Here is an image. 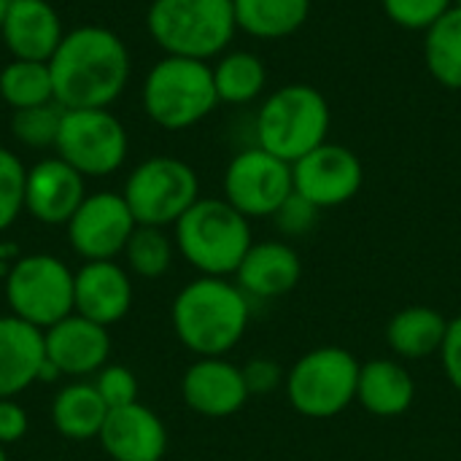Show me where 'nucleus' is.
I'll list each match as a JSON object with an SVG mask.
<instances>
[{
	"mask_svg": "<svg viewBox=\"0 0 461 461\" xmlns=\"http://www.w3.org/2000/svg\"><path fill=\"white\" fill-rule=\"evenodd\" d=\"M30 429V419H27V411L14 400H0V446H14L19 440H24Z\"/></svg>",
	"mask_w": 461,
	"mask_h": 461,
	"instance_id": "obj_36",
	"label": "nucleus"
},
{
	"mask_svg": "<svg viewBox=\"0 0 461 461\" xmlns=\"http://www.w3.org/2000/svg\"><path fill=\"white\" fill-rule=\"evenodd\" d=\"M73 286L76 273H70L62 259L30 254L11 265L5 276V303L11 316L46 332L73 313Z\"/></svg>",
	"mask_w": 461,
	"mask_h": 461,
	"instance_id": "obj_8",
	"label": "nucleus"
},
{
	"mask_svg": "<svg viewBox=\"0 0 461 461\" xmlns=\"http://www.w3.org/2000/svg\"><path fill=\"white\" fill-rule=\"evenodd\" d=\"M454 5H456V8H461V0H454Z\"/></svg>",
	"mask_w": 461,
	"mask_h": 461,
	"instance_id": "obj_40",
	"label": "nucleus"
},
{
	"mask_svg": "<svg viewBox=\"0 0 461 461\" xmlns=\"http://www.w3.org/2000/svg\"><path fill=\"white\" fill-rule=\"evenodd\" d=\"M319 216H321V211L313 203H308L305 197H300L297 192H292L284 200V205L276 211L273 219H276V227L281 230V235H286V238H303V235H308L319 224Z\"/></svg>",
	"mask_w": 461,
	"mask_h": 461,
	"instance_id": "obj_34",
	"label": "nucleus"
},
{
	"mask_svg": "<svg viewBox=\"0 0 461 461\" xmlns=\"http://www.w3.org/2000/svg\"><path fill=\"white\" fill-rule=\"evenodd\" d=\"M0 461H8V456H5V448L0 446Z\"/></svg>",
	"mask_w": 461,
	"mask_h": 461,
	"instance_id": "obj_39",
	"label": "nucleus"
},
{
	"mask_svg": "<svg viewBox=\"0 0 461 461\" xmlns=\"http://www.w3.org/2000/svg\"><path fill=\"white\" fill-rule=\"evenodd\" d=\"M181 397L189 411L205 419H230L251 397L243 370L224 357H200L181 378Z\"/></svg>",
	"mask_w": 461,
	"mask_h": 461,
	"instance_id": "obj_14",
	"label": "nucleus"
},
{
	"mask_svg": "<svg viewBox=\"0 0 461 461\" xmlns=\"http://www.w3.org/2000/svg\"><path fill=\"white\" fill-rule=\"evenodd\" d=\"M49 68L57 103L108 108L130 81V51L113 30L86 24L65 32Z\"/></svg>",
	"mask_w": 461,
	"mask_h": 461,
	"instance_id": "obj_1",
	"label": "nucleus"
},
{
	"mask_svg": "<svg viewBox=\"0 0 461 461\" xmlns=\"http://www.w3.org/2000/svg\"><path fill=\"white\" fill-rule=\"evenodd\" d=\"M332 127V108L327 97L303 81L273 89L254 119L257 146L281 157L284 162H297L316 146L327 143Z\"/></svg>",
	"mask_w": 461,
	"mask_h": 461,
	"instance_id": "obj_4",
	"label": "nucleus"
},
{
	"mask_svg": "<svg viewBox=\"0 0 461 461\" xmlns=\"http://www.w3.org/2000/svg\"><path fill=\"white\" fill-rule=\"evenodd\" d=\"M216 105L213 68L203 59L165 54L143 81V111L162 130H189L211 116Z\"/></svg>",
	"mask_w": 461,
	"mask_h": 461,
	"instance_id": "obj_6",
	"label": "nucleus"
},
{
	"mask_svg": "<svg viewBox=\"0 0 461 461\" xmlns=\"http://www.w3.org/2000/svg\"><path fill=\"white\" fill-rule=\"evenodd\" d=\"M122 194L138 224L165 230L200 200V181L189 162L151 157L130 173Z\"/></svg>",
	"mask_w": 461,
	"mask_h": 461,
	"instance_id": "obj_9",
	"label": "nucleus"
},
{
	"mask_svg": "<svg viewBox=\"0 0 461 461\" xmlns=\"http://www.w3.org/2000/svg\"><path fill=\"white\" fill-rule=\"evenodd\" d=\"M65 105L51 100L11 113V135L27 149H54L65 119Z\"/></svg>",
	"mask_w": 461,
	"mask_h": 461,
	"instance_id": "obj_30",
	"label": "nucleus"
},
{
	"mask_svg": "<svg viewBox=\"0 0 461 461\" xmlns=\"http://www.w3.org/2000/svg\"><path fill=\"white\" fill-rule=\"evenodd\" d=\"M11 3H14V0H0V30H3V24H5V16H8V11H11Z\"/></svg>",
	"mask_w": 461,
	"mask_h": 461,
	"instance_id": "obj_38",
	"label": "nucleus"
},
{
	"mask_svg": "<svg viewBox=\"0 0 461 461\" xmlns=\"http://www.w3.org/2000/svg\"><path fill=\"white\" fill-rule=\"evenodd\" d=\"M173 251H176V240H170L162 227L138 224L132 238L127 240L124 257L130 273L140 278H162L173 265Z\"/></svg>",
	"mask_w": 461,
	"mask_h": 461,
	"instance_id": "obj_29",
	"label": "nucleus"
},
{
	"mask_svg": "<svg viewBox=\"0 0 461 461\" xmlns=\"http://www.w3.org/2000/svg\"><path fill=\"white\" fill-rule=\"evenodd\" d=\"M27 170L11 149L0 146V232H5L24 211Z\"/></svg>",
	"mask_w": 461,
	"mask_h": 461,
	"instance_id": "obj_31",
	"label": "nucleus"
},
{
	"mask_svg": "<svg viewBox=\"0 0 461 461\" xmlns=\"http://www.w3.org/2000/svg\"><path fill=\"white\" fill-rule=\"evenodd\" d=\"M238 30L259 41L294 35L311 19V0H232Z\"/></svg>",
	"mask_w": 461,
	"mask_h": 461,
	"instance_id": "obj_25",
	"label": "nucleus"
},
{
	"mask_svg": "<svg viewBox=\"0 0 461 461\" xmlns=\"http://www.w3.org/2000/svg\"><path fill=\"white\" fill-rule=\"evenodd\" d=\"M0 97L14 111L57 100L49 62L11 59L8 65H3L0 68Z\"/></svg>",
	"mask_w": 461,
	"mask_h": 461,
	"instance_id": "obj_28",
	"label": "nucleus"
},
{
	"mask_svg": "<svg viewBox=\"0 0 461 461\" xmlns=\"http://www.w3.org/2000/svg\"><path fill=\"white\" fill-rule=\"evenodd\" d=\"M240 370H243V381H246L249 397H265V394H273L276 389H281V386L286 384V373H284V367H281L276 359H267V357L249 359Z\"/></svg>",
	"mask_w": 461,
	"mask_h": 461,
	"instance_id": "obj_35",
	"label": "nucleus"
},
{
	"mask_svg": "<svg viewBox=\"0 0 461 461\" xmlns=\"http://www.w3.org/2000/svg\"><path fill=\"white\" fill-rule=\"evenodd\" d=\"M46 362L43 332L16 316H0V400L27 392Z\"/></svg>",
	"mask_w": 461,
	"mask_h": 461,
	"instance_id": "obj_21",
	"label": "nucleus"
},
{
	"mask_svg": "<svg viewBox=\"0 0 461 461\" xmlns=\"http://www.w3.org/2000/svg\"><path fill=\"white\" fill-rule=\"evenodd\" d=\"M54 149L84 178H103L124 165L130 138L108 108H68Z\"/></svg>",
	"mask_w": 461,
	"mask_h": 461,
	"instance_id": "obj_10",
	"label": "nucleus"
},
{
	"mask_svg": "<svg viewBox=\"0 0 461 461\" xmlns=\"http://www.w3.org/2000/svg\"><path fill=\"white\" fill-rule=\"evenodd\" d=\"M84 181L86 178L65 159L59 157L41 159L27 170L24 211L46 227L68 224L86 197Z\"/></svg>",
	"mask_w": 461,
	"mask_h": 461,
	"instance_id": "obj_15",
	"label": "nucleus"
},
{
	"mask_svg": "<svg viewBox=\"0 0 461 461\" xmlns=\"http://www.w3.org/2000/svg\"><path fill=\"white\" fill-rule=\"evenodd\" d=\"M46 359L59 370V375L84 378L97 375L111 357L108 327H100L78 313L57 321L43 332Z\"/></svg>",
	"mask_w": 461,
	"mask_h": 461,
	"instance_id": "obj_16",
	"label": "nucleus"
},
{
	"mask_svg": "<svg viewBox=\"0 0 461 461\" xmlns=\"http://www.w3.org/2000/svg\"><path fill=\"white\" fill-rule=\"evenodd\" d=\"M132 308V281L130 273L113 259L105 262H84L76 273L73 286V313L111 327L119 324Z\"/></svg>",
	"mask_w": 461,
	"mask_h": 461,
	"instance_id": "obj_18",
	"label": "nucleus"
},
{
	"mask_svg": "<svg viewBox=\"0 0 461 461\" xmlns=\"http://www.w3.org/2000/svg\"><path fill=\"white\" fill-rule=\"evenodd\" d=\"M149 35L170 57L216 59L238 32L232 0H151Z\"/></svg>",
	"mask_w": 461,
	"mask_h": 461,
	"instance_id": "obj_5",
	"label": "nucleus"
},
{
	"mask_svg": "<svg viewBox=\"0 0 461 461\" xmlns=\"http://www.w3.org/2000/svg\"><path fill=\"white\" fill-rule=\"evenodd\" d=\"M92 384H95L97 394L103 397V402L108 405V411H116V408L138 402V378L124 365H105L95 375Z\"/></svg>",
	"mask_w": 461,
	"mask_h": 461,
	"instance_id": "obj_33",
	"label": "nucleus"
},
{
	"mask_svg": "<svg viewBox=\"0 0 461 461\" xmlns=\"http://www.w3.org/2000/svg\"><path fill=\"white\" fill-rule=\"evenodd\" d=\"M292 181L300 197L313 203L319 211H327L340 208L359 194L365 167L354 149L327 140L292 162Z\"/></svg>",
	"mask_w": 461,
	"mask_h": 461,
	"instance_id": "obj_13",
	"label": "nucleus"
},
{
	"mask_svg": "<svg viewBox=\"0 0 461 461\" xmlns=\"http://www.w3.org/2000/svg\"><path fill=\"white\" fill-rule=\"evenodd\" d=\"M303 278V259L286 240H259L249 249L240 267L235 270V284L246 297L278 300L297 289Z\"/></svg>",
	"mask_w": 461,
	"mask_h": 461,
	"instance_id": "obj_19",
	"label": "nucleus"
},
{
	"mask_svg": "<svg viewBox=\"0 0 461 461\" xmlns=\"http://www.w3.org/2000/svg\"><path fill=\"white\" fill-rule=\"evenodd\" d=\"M176 249L200 273L211 278L235 276L254 246L249 219L224 197H200L176 224Z\"/></svg>",
	"mask_w": 461,
	"mask_h": 461,
	"instance_id": "obj_3",
	"label": "nucleus"
},
{
	"mask_svg": "<svg viewBox=\"0 0 461 461\" xmlns=\"http://www.w3.org/2000/svg\"><path fill=\"white\" fill-rule=\"evenodd\" d=\"M359 367L348 348H313L286 373V400L305 419H335L357 400Z\"/></svg>",
	"mask_w": 461,
	"mask_h": 461,
	"instance_id": "obj_7",
	"label": "nucleus"
},
{
	"mask_svg": "<svg viewBox=\"0 0 461 461\" xmlns=\"http://www.w3.org/2000/svg\"><path fill=\"white\" fill-rule=\"evenodd\" d=\"M440 362L451 386L461 394V316L448 321V332L440 348Z\"/></svg>",
	"mask_w": 461,
	"mask_h": 461,
	"instance_id": "obj_37",
	"label": "nucleus"
},
{
	"mask_svg": "<svg viewBox=\"0 0 461 461\" xmlns=\"http://www.w3.org/2000/svg\"><path fill=\"white\" fill-rule=\"evenodd\" d=\"M416 381L397 359H370L359 367L357 402L375 419H397L411 411Z\"/></svg>",
	"mask_w": 461,
	"mask_h": 461,
	"instance_id": "obj_22",
	"label": "nucleus"
},
{
	"mask_svg": "<svg viewBox=\"0 0 461 461\" xmlns=\"http://www.w3.org/2000/svg\"><path fill=\"white\" fill-rule=\"evenodd\" d=\"M292 192V165L257 143L238 151L224 170V200L249 221L273 219Z\"/></svg>",
	"mask_w": 461,
	"mask_h": 461,
	"instance_id": "obj_11",
	"label": "nucleus"
},
{
	"mask_svg": "<svg viewBox=\"0 0 461 461\" xmlns=\"http://www.w3.org/2000/svg\"><path fill=\"white\" fill-rule=\"evenodd\" d=\"M68 240L70 249L84 262H105L124 254L127 240L132 238L138 221L119 192H95L86 194L78 211L70 216Z\"/></svg>",
	"mask_w": 461,
	"mask_h": 461,
	"instance_id": "obj_12",
	"label": "nucleus"
},
{
	"mask_svg": "<svg viewBox=\"0 0 461 461\" xmlns=\"http://www.w3.org/2000/svg\"><path fill=\"white\" fill-rule=\"evenodd\" d=\"M424 62L443 89L461 92V8L454 5L424 32Z\"/></svg>",
	"mask_w": 461,
	"mask_h": 461,
	"instance_id": "obj_27",
	"label": "nucleus"
},
{
	"mask_svg": "<svg viewBox=\"0 0 461 461\" xmlns=\"http://www.w3.org/2000/svg\"><path fill=\"white\" fill-rule=\"evenodd\" d=\"M213 68V84L219 103L227 105H249L262 97L267 89V65L254 51H224L216 57Z\"/></svg>",
	"mask_w": 461,
	"mask_h": 461,
	"instance_id": "obj_26",
	"label": "nucleus"
},
{
	"mask_svg": "<svg viewBox=\"0 0 461 461\" xmlns=\"http://www.w3.org/2000/svg\"><path fill=\"white\" fill-rule=\"evenodd\" d=\"M448 332V319L429 305H408L386 324V343L400 359H429L440 354Z\"/></svg>",
	"mask_w": 461,
	"mask_h": 461,
	"instance_id": "obj_23",
	"label": "nucleus"
},
{
	"mask_svg": "<svg viewBox=\"0 0 461 461\" xmlns=\"http://www.w3.org/2000/svg\"><path fill=\"white\" fill-rule=\"evenodd\" d=\"M97 440L111 461H162L167 454L162 419L140 402L108 411Z\"/></svg>",
	"mask_w": 461,
	"mask_h": 461,
	"instance_id": "obj_17",
	"label": "nucleus"
},
{
	"mask_svg": "<svg viewBox=\"0 0 461 461\" xmlns=\"http://www.w3.org/2000/svg\"><path fill=\"white\" fill-rule=\"evenodd\" d=\"M381 8L400 30L427 32L446 11L454 8V0H381Z\"/></svg>",
	"mask_w": 461,
	"mask_h": 461,
	"instance_id": "obj_32",
	"label": "nucleus"
},
{
	"mask_svg": "<svg viewBox=\"0 0 461 461\" xmlns=\"http://www.w3.org/2000/svg\"><path fill=\"white\" fill-rule=\"evenodd\" d=\"M0 35L14 59L49 62L62 43L65 30L49 0H14Z\"/></svg>",
	"mask_w": 461,
	"mask_h": 461,
	"instance_id": "obj_20",
	"label": "nucleus"
},
{
	"mask_svg": "<svg viewBox=\"0 0 461 461\" xmlns=\"http://www.w3.org/2000/svg\"><path fill=\"white\" fill-rule=\"evenodd\" d=\"M249 297L227 278L200 276L189 281L173 300L170 321L184 348L200 357H224L246 335Z\"/></svg>",
	"mask_w": 461,
	"mask_h": 461,
	"instance_id": "obj_2",
	"label": "nucleus"
},
{
	"mask_svg": "<svg viewBox=\"0 0 461 461\" xmlns=\"http://www.w3.org/2000/svg\"><path fill=\"white\" fill-rule=\"evenodd\" d=\"M105 419H108V405L97 394L95 384L86 381H73L62 386L51 402L54 429L73 443L97 440Z\"/></svg>",
	"mask_w": 461,
	"mask_h": 461,
	"instance_id": "obj_24",
	"label": "nucleus"
}]
</instances>
